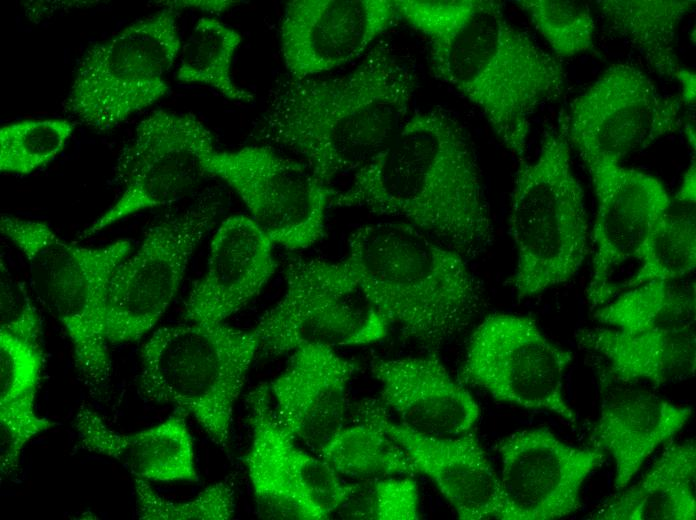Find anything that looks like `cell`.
<instances>
[{
  "instance_id": "cell-1",
  "label": "cell",
  "mask_w": 696,
  "mask_h": 520,
  "mask_svg": "<svg viewBox=\"0 0 696 520\" xmlns=\"http://www.w3.org/2000/svg\"><path fill=\"white\" fill-rule=\"evenodd\" d=\"M398 19L428 43L436 78L476 106L502 144L524 160L538 107L566 86L560 62L491 0H394Z\"/></svg>"
},
{
  "instance_id": "cell-2",
  "label": "cell",
  "mask_w": 696,
  "mask_h": 520,
  "mask_svg": "<svg viewBox=\"0 0 696 520\" xmlns=\"http://www.w3.org/2000/svg\"><path fill=\"white\" fill-rule=\"evenodd\" d=\"M330 206L400 219L467 260L494 240L480 170L461 123L441 109L408 118L389 145L355 171Z\"/></svg>"
},
{
  "instance_id": "cell-3",
  "label": "cell",
  "mask_w": 696,
  "mask_h": 520,
  "mask_svg": "<svg viewBox=\"0 0 696 520\" xmlns=\"http://www.w3.org/2000/svg\"><path fill=\"white\" fill-rule=\"evenodd\" d=\"M415 88L414 73L380 40L347 74L279 82L269 93L257 137L302 156L329 185L389 145L407 120Z\"/></svg>"
},
{
  "instance_id": "cell-4",
  "label": "cell",
  "mask_w": 696,
  "mask_h": 520,
  "mask_svg": "<svg viewBox=\"0 0 696 520\" xmlns=\"http://www.w3.org/2000/svg\"><path fill=\"white\" fill-rule=\"evenodd\" d=\"M343 261L388 327L428 353L467 330L482 309L467 259L406 222L357 227Z\"/></svg>"
},
{
  "instance_id": "cell-5",
  "label": "cell",
  "mask_w": 696,
  "mask_h": 520,
  "mask_svg": "<svg viewBox=\"0 0 696 520\" xmlns=\"http://www.w3.org/2000/svg\"><path fill=\"white\" fill-rule=\"evenodd\" d=\"M508 226L516 251L510 283L519 299L569 282L588 251L584 191L571 166L559 124L544 133L532 162L520 161L510 195Z\"/></svg>"
},
{
  "instance_id": "cell-6",
  "label": "cell",
  "mask_w": 696,
  "mask_h": 520,
  "mask_svg": "<svg viewBox=\"0 0 696 520\" xmlns=\"http://www.w3.org/2000/svg\"><path fill=\"white\" fill-rule=\"evenodd\" d=\"M1 233L24 255L32 286L61 323L75 364L94 388L111 379L106 336V302L112 276L131 254L126 239L86 247L60 237L46 222L2 214Z\"/></svg>"
},
{
  "instance_id": "cell-7",
  "label": "cell",
  "mask_w": 696,
  "mask_h": 520,
  "mask_svg": "<svg viewBox=\"0 0 696 520\" xmlns=\"http://www.w3.org/2000/svg\"><path fill=\"white\" fill-rule=\"evenodd\" d=\"M259 349L255 329L225 322L161 327L140 351V391L151 401L192 416L217 446L228 451L234 408Z\"/></svg>"
},
{
  "instance_id": "cell-8",
  "label": "cell",
  "mask_w": 696,
  "mask_h": 520,
  "mask_svg": "<svg viewBox=\"0 0 696 520\" xmlns=\"http://www.w3.org/2000/svg\"><path fill=\"white\" fill-rule=\"evenodd\" d=\"M605 327L580 329L576 342L602 356L620 382L654 386L689 378L696 364L695 283L651 281L598 307Z\"/></svg>"
},
{
  "instance_id": "cell-9",
  "label": "cell",
  "mask_w": 696,
  "mask_h": 520,
  "mask_svg": "<svg viewBox=\"0 0 696 520\" xmlns=\"http://www.w3.org/2000/svg\"><path fill=\"white\" fill-rule=\"evenodd\" d=\"M181 51L175 11L164 8L91 45L80 58L66 109L97 132L110 131L164 97Z\"/></svg>"
},
{
  "instance_id": "cell-10",
  "label": "cell",
  "mask_w": 696,
  "mask_h": 520,
  "mask_svg": "<svg viewBox=\"0 0 696 520\" xmlns=\"http://www.w3.org/2000/svg\"><path fill=\"white\" fill-rule=\"evenodd\" d=\"M285 292L254 328L266 355L292 352L304 342L331 347L366 345L389 327L369 304L343 260L290 257Z\"/></svg>"
},
{
  "instance_id": "cell-11",
  "label": "cell",
  "mask_w": 696,
  "mask_h": 520,
  "mask_svg": "<svg viewBox=\"0 0 696 520\" xmlns=\"http://www.w3.org/2000/svg\"><path fill=\"white\" fill-rule=\"evenodd\" d=\"M572 360L573 353L549 340L534 319L495 313L470 334L460 377L499 402L575 423V411L564 394Z\"/></svg>"
},
{
  "instance_id": "cell-12",
  "label": "cell",
  "mask_w": 696,
  "mask_h": 520,
  "mask_svg": "<svg viewBox=\"0 0 696 520\" xmlns=\"http://www.w3.org/2000/svg\"><path fill=\"white\" fill-rule=\"evenodd\" d=\"M220 202L199 203L150 226L139 248L110 281L106 336L111 344L134 342L149 332L175 298L190 259L213 228Z\"/></svg>"
},
{
  "instance_id": "cell-13",
  "label": "cell",
  "mask_w": 696,
  "mask_h": 520,
  "mask_svg": "<svg viewBox=\"0 0 696 520\" xmlns=\"http://www.w3.org/2000/svg\"><path fill=\"white\" fill-rule=\"evenodd\" d=\"M252 437L244 458L260 516L323 520L358 492L316 453L302 449L278 420L267 383L247 395Z\"/></svg>"
},
{
  "instance_id": "cell-14",
  "label": "cell",
  "mask_w": 696,
  "mask_h": 520,
  "mask_svg": "<svg viewBox=\"0 0 696 520\" xmlns=\"http://www.w3.org/2000/svg\"><path fill=\"white\" fill-rule=\"evenodd\" d=\"M215 150L212 132L195 115L150 113L121 156L123 192L79 237L90 238L135 213L183 199L209 176L206 162Z\"/></svg>"
},
{
  "instance_id": "cell-15",
  "label": "cell",
  "mask_w": 696,
  "mask_h": 520,
  "mask_svg": "<svg viewBox=\"0 0 696 520\" xmlns=\"http://www.w3.org/2000/svg\"><path fill=\"white\" fill-rule=\"evenodd\" d=\"M206 170L231 187L251 218L274 244L306 249L324 235L326 211L335 191L307 167L268 146L215 150Z\"/></svg>"
},
{
  "instance_id": "cell-16",
  "label": "cell",
  "mask_w": 696,
  "mask_h": 520,
  "mask_svg": "<svg viewBox=\"0 0 696 520\" xmlns=\"http://www.w3.org/2000/svg\"><path fill=\"white\" fill-rule=\"evenodd\" d=\"M681 98L663 95L635 66H609L570 104L562 126L579 154L617 161L645 149L683 125Z\"/></svg>"
},
{
  "instance_id": "cell-17",
  "label": "cell",
  "mask_w": 696,
  "mask_h": 520,
  "mask_svg": "<svg viewBox=\"0 0 696 520\" xmlns=\"http://www.w3.org/2000/svg\"><path fill=\"white\" fill-rule=\"evenodd\" d=\"M579 155L589 171L597 203L587 299L598 308L612 298L611 277L616 269L640 258L672 199L663 183L649 173L603 155Z\"/></svg>"
},
{
  "instance_id": "cell-18",
  "label": "cell",
  "mask_w": 696,
  "mask_h": 520,
  "mask_svg": "<svg viewBox=\"0 0 696 520\" xmlns=\"http://www.w3.org/2000/svg\"><path fill=\"white\" fill-rule=\"evenodd\" d=\"M497 450L511 520H555L576 512L584 482L606 455L568 444L544 427L513 432Z\"/></svg>"
},
{
  "instance_id": "cell-19",
  "label": "cell",
  "mask_w": 696,
  "mask_h": 520,
  "mask_svg": "<svg viewBox=\"0 0 696 520\" xmlns=\"http://www.w3.org/2000/svg\"><path fill=\"white\" fill-rule=\"evenodd\" d=\"M398 19L394 0H292L279 26L282 58L306 79L361 56Z\"/></svg>"
},
{
  "instance_id": "cell-20",
  "label": "cell",
  "mask_w": 696,
  "mask_h": 520,
  "mask_svg": "<svg viewBox=\"0 0 696 520\" xmlns=\"http://www.w3.org/2000/svg\"><path fill=\"white\" fill-rule=\"evenodd\" d=\"M381 427L406 451L418 473L426 475L459 519L511 520L500 477L473 432L433 437L393 422L381 402L367 399Z\"/></svg>"
},
{
  "instance_id": "cell-21",
  "label": "cell",
  "mask_w": 696,
  "mask_h": 520,
  "mask_svg": "<svg viewBox=\"0 0 696 520\" xmlns=\"http://www.w3.org/2000/svg\"><path fill=\"white\" fill-rule=\"evenodd\" d=\"M273 245L250 216L224 219L211 238L205 272L189 292L183 318L224 323L245 307L275 273Z\"/></svg>"
},
{
  "instance_id": "cell-22",
  "label": "cell",
  "mask_w": 696,
  "mask_h": 520,
  "mask_svg": "<svg viewBox=\"0 0 696 520\" xmlns=\"http://www.w3.org/2000/svg\"><path fill=\"white\" fill-rule=\"evenodd\" d=\"M291 353L268 384L272 404L286 431L315 451L344 425L357 363L319 342H304Z\"/></svg>"
},
{
  "instance_id": "cell-23",
  "label": "cell",
  "mask_w": 696,
  "mask_h": 520,
  "mask_svg": "<svg viewBox=\"0 0 696 520\" xmlns=\"http://www.w3.org/2000/svg\"><path fill=\"white\" fill-rule=\"evenodd\" d=\"M370 371L380 384L382 404L414 432L459 436L470 432L479 418L477 402L437 354L376 358Z\"/></svg>"
},
{
  "instance_id": "cell-24",
  "label": "cell",
  "mask_w": 696,
  "mask_h": 520,
  "mask_svg": "<svg viewBox=\"0 0 696 520\" xmlns=\"http://www.w3.org/2000/svg\"><path fill=\"white\" fill-rule=\"evenodd\" d=\"M73 427L84 450L113 459L134 478L162 483L199 479L192 436L180 415L135 433H121L82 406Z\"/></svg>"
},
{
  "instance_id": "cell-25",
  "label": "cell",
  "mask_w": 696,
  "mask_h": 520,
  "mask_svg": "<svg viewBox=\"0 0 696 520\" xmlns=\"http://www.w3.org/2000/svg\"><path fill=\"white\" fill-rule=\"evenodd\" d=\"M691 415V407L648 392L625 393L604 404L591 440L614 461L616 492L629 485L651 454L681 431Z\"/></svg>"
},
{
  "instance_id": "cell-26",
  "label": "cell",
  "mask_w": 696,
  "mask_h": 520,
  "mask_svg": "<svg viewBox=\"0 0 696 520\" xmlns=\"http://www.w3.org/2000/svg\"><path fill=\"white\" fill-rule=\"evenodd\" d=\"M696 445L668 446L635 484L608 498L590 518L597 520H694Z\"/></svg>"
},
{
  "instance_id": "cell-27",
  "label": "cell",
  "mask_w": 696,
  "mask_h": 520,
  "mask_svg": "<svg viewBox=\"0 0 696 520\" xmlns=\"http://www.w3.org/2000/svg\"><path fill=\"white\" fill-rule=\"evenodd\" d=\"M596 4L612 31L634 47L654 72L678 82L687 68L675 53L676 33L695 1L601 0Z\"/></svg>"
},
{
  "instance_id": "cell-28",
  "label": "cell",
  "mask_w": 696,
  "mask_h": 520,
  "mask_svg": "<svg viewBox=\"0 0 696 520\" xmlns=\"http://www.w3.org/2000/svg\"><path fill=\"white\" fill-rule=\"evenodd\" d=\"M314 453L340 476L358 480L418 473L402 446L377 422L367 399L358 404L353 422L340 427Z\"/></svg>"
},
{
  "instance_id": "cell-29",
  "label": "cell",
  "mask_w": 696,
  "mask_h": 520,
  "mask_svg": "<svg viewBox=\"0 0 696 520\" xmlns=\"http://www.w3.org/2000/svg\"><path fill=\"white\" fill-rule=\"evenodd\" d=\"M241 42V34L229 25L200 18L181 48L176 79L209 86L232 101L251 102L254 96L238 86L231 74Z\"/></svg>"
},
{
  "instance_id": "cell-30",
  "label": "cell",
  "mask_w": 696,
  "mask_h": 520,
  "mask_svg": "<svg viewBox=\"0 0 696 520\" xmlns=\"http://www.w3.org/2000/svg\"><path fill=\"white\" fill-rule=\"evenodd\" d=\"M638 260L637 271L617 291L651 281L682 280L691 274L696 266L694 209L674 212L670 208Z\"/></svg>"
},
{
  "instance_id": "cell-31",
  "label": "cell",
  "mask_w": 696,
  "mask_h": 520,
  "mask_svg": "<svg viewBox=\"0 0 696 520\" xmlns=\"http://www.w3.org/2000/svg\"><path fill=\"white\" fill-rule=\"evenodd\" d=\"M74 131L67 119H27L0 128V171L27 175L52 162Z\"/></svg>"
},
{
  "instance_id": "cell-32",
  "label": "cell",
  "mask_w": 696,
  "mask_h": 520,
  "mask_svg": "<svg viewBox=\"0 0 696 520\" xmlns=\"http://www.w3.org/2000/svg\"><path fill=\"white\" fill-rule=\"evenodd\" d=\"M133 483L137 516L141 520H228L235 514V474L179 502L160 496L148 481L134 478Z\"/></svg>"
},
{
  "instance_id": "cell-33",
  "label": "cell",
  "mask_w": 696,
  "mask_h": 520,
  "mask_svg": "<svg viewBox=\"0 0 696 520\" xmlns=\"http://www.w3.org/2000/svg\"><path fill=\"white\" fill-rule=\"evenodd\" d=\"M515 3L559 57H573L592 48L595 21L586 5L559 0Z\"/></svg>"
},
{
  "instance_id": "cell-34",
  "label": "cell",
  "mask_w": 696,
  "mask_h": 520,
  "mask_svg": "<svg viewBox=\"0 0 696 520\" xmlns=\"http://www.w3.org/2000/svg\"><path fill=\"white\" fill-rule=\"evenodd\" d=\"M44 363L39 343L0 330V404L35 398Z\"/></svg>"
},
{
  "instance_id": "cell-35",
  "label": "cell",
  "mask_w": 696,
  "mask_h": 520,
  "mask_svg": "<svg viewBox=\"0 0 696 520\" xmlns=\"http://www.w3.org/2000/svg\"><path fill=\"white\" fill-rule=\"evenodd\" d=\"M53 425L35 412V398L0 404L1 479L17 469L25 445Z\"/></svg>"
},
{
  "instance_id": "cell-36",
  "label": "cell",
  "mask_w": 696,
  "mask_h": 520,
  "mask_svg": "<svg viewBox=\"0 0 696 520\" xmlns=\"http://www.w3.org/2000/svg\"><path fill=\"white\" fill-rule=\"evenodd\" d=\"M0 330L39 343L41 321L38 310L25 285L1 259Z\"/></svg>"
},
{
  "instance_id": "cell-37",
  "label": "cell",
  "mask_w": 696,
  "mask_h": 520,
  "mask_svg": "<svg viewBox=\"0 0 696 520\" xmlns=\"http://www.w3.org/2000/svg\"><path fill=\"white\" fill-rule=\"evenodd\" d=\"M372 483L366 517L378 520H417L419 491L413 476H395Z\"/></svg>"
},
{
  "instance_id": "cell-38",
  "label": "cell",
  "mask_w": 696,
  "mask_h": 520,
  "mask_svg": "<svg viewBox=\"0 0 696 520\" xmlns=\"http://www.w3.org/2000/svg\"><path fill=\"white\" fill-rule=\"evenodd\" d=\"M696 196L695 161L686 170L679 190L675 194L676 203L694 207Z\"/></svg>"
},
{
  "instance_id": "cell-39",
  "label": "cell",
  "mask_w": 696,
  "mask_h": 520,
  "mask_svg": "<svg viewBox=\"0 0 696 520\" xmlns=\"http://www.w3.org/2000/svg\"><path fill=\"white\" fill-rule=\"evenodd\" d=\"M167 8H186L191 7L195 9H200L205 12L218 13L224 12L231 6L237 4V1H165Z\"/></svg>"
}]
</instances>
